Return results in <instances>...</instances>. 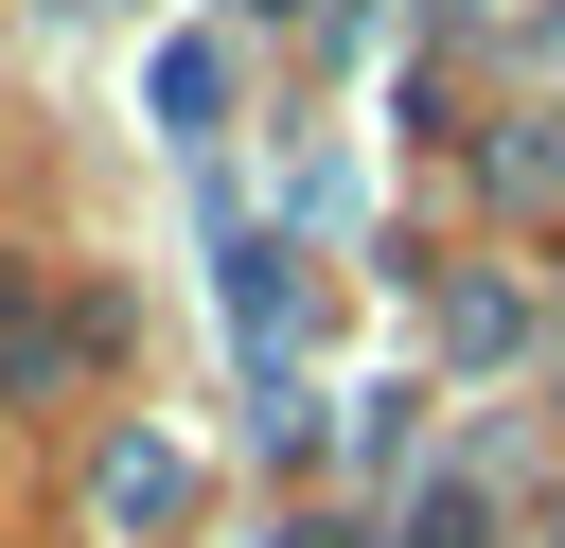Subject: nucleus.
Here are the masks:
<instances>
[{"label": "nucleus", "mask_w": 565, "mask_h": 548, "mask_svg": "<svg viewBox=\"0 0 565 548\" xmlns=\"http://www.w3.org/2000/svg\"><path fill=\"white\" fill-rule=\"evenodd\" d=\"M71 354H88V318H53L35 283H0V389H53Z\"/></svg>", "instance_id": "1"}, {"label": "nucleus", "mask_w": 565, "mask_h": 548, "mask_svg": "<svg viewBox=\"0 0 565 548\" xmlns=\"http://www.w3.org/2000/svg\"><path fill=\"white\" fill-rule=\"evenodd\" d=\"M459 530H477V477H441V495L406 513V548H459Z\"/></svg>", "instance_id": "2"}]
</instances>
